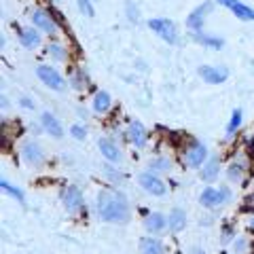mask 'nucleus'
I'll return each instance as SVG.
<instances>
[{"mask_svg": "<svg viewBox=\"0 0 254 254\" xmlns=\"http://www.w3.org/2000/svg\"><path fill=\"white\" fill-rule=\"evenodd\" d=\"M78 9H81L83 15H87V17H93L95 11L91 6V0H78Z\"/></svg>", "mask_w": 254, "mask_h": 254, "instance_id": "obj_31", "label": "nucleus"}, {"mask_svg": "<svg viewBox=\"0 0 254 254\" xmlns=\"http://www.w3.org/2000/svg\"><path fill=\"white\" fill-rule=\"evenodd\" d=\"M218 174H220V161H218V159H210V161H205V163L201 165L199 178H201L203 182H212V180L218 178Z\"/></svg>", "mask_w": 254, "mask_h": 254, "instance_id": "obj_20", "label": "nucleus"}, {"mask_svg": "<svg viewBox=\"0 0 254 254\" xmlns=\"http://www.w3.org/2000/svg\"><path fill=\"white\" fill-rule=\"evenodd\" d=\"M110 106H113V100H110V95L108 91H95L93 95V110L98 115H106Z\"/></svg>", "mask_w": 254, "mask_h": 254, "instance_id": "obj_21", "label": "nucleus"}, {"mask_svg": "<svg viewBox=\"0 0 254 254\" xmlns=\"http://www.w3.org/2000/svg\"><path fill=\"white\" fill-rule=\"evenodd\" d=\"M248 229H250V231H254V214L248 218Z\"/></svg>", "mask_w": 254, "mask_h": 254, "instance_id": "obj_35", "label": "nucleus"}, {"mask_svg": "<svg viewBox=\"0 0 254 254\" xmlns=\"http://www.w3.org/2000/svg\"><path fill=\"white\" fill-rule=\"evenodd\" d=\"M95 210H98V216L104 222H110V225H125L131 218L127 197L117 189L100 190L98 201H95Z\"/></svg>", "mask_w": 254, "mask_h": 254, "instance_id": "obj_1", "label": "nucleus"}, {"mask_svg": "<svg viewBox=\"0 0 254 254\" xmlns=\"http://www.w3.org/2000/svg\"><path fill=\"white\" fill-rule=\"evenodd\" d=\"M70 133H72L74 140H85L87 138V127L81 125V123H76V125L70 127Z\"/></svg>", "mask_w": 254, "mask_h": 254, "instance_id": "obj_29", "label": "nucleus"}, {"mask_svg": "<svg viewBox=\"0 0 254 254\" xmlns=\"http://www.w3.org/2000/svg\"><path fill=\"white\" fill-rule=\"evenodd\" d=\"M148 28L153 30L159 38H163V41L170 43V45H174V43L178 41L176 26H174V21H170V19H163V17L150 19V21H148Z\"/></svg>", "mask_w": 254, "mask_h": 254, "instance_id": "obj_5", "label": "nucleus"}, {"mask_svg": "<svg viewBox=\"0 0 254 254\" xmlns=\"http://www.w3.org/2000/svg\"><path fill=\"white\" fill-rule=\"evenodd\" d=\"M62 203H64V208H66L68 214L81 212V210H83V205H85V199H83L81 189L74 187V185L66 187V189H64V193H62Z\"/></svg>", "mask_w": 254, "mask_h": 254, "instance_id": "obj_6", "label": "nucleus"}, {"mask_svg": "<svg viewBox=\"0 0 254 254\" xmlns=\"http://www.w3.org/2000/svg\"><path fill=\"white\" fill-rule=\"evenodd\" d=\"M216 2H220L222 6H227L229 11H233L235 17H240L244 21H254V9L242 4L240 0H216Z\"/></svg>", "mask_w": 254, "mask_h": 254, "instance_id": "obj_14", "label": "nucleus"}, {"mask_svg": "<svg viewBox=\"0 0 254 254\" xmlns=\"http://www.w3.org/2000/svg\"><path fill=\"white\" fill-rule=\"evenodd\" d=\"M193 38L199 45H203V47H210V49H220L222 45V38H216V36H210V34H201V32H195L193 34Z\"/></svg>", "mask_w": 254, "mask_h": 254, "instance_id": "obj_25", "label": "nucleus"}, {"mask_svg": "<svg viewBox=\"0 0 254 254\" xmlns=\"http://www.w3.org/2000/svg\"><path fill=\"white\" fill-rule=\"evenodd\" d=\"M138 182L148 195H155V197H161V195H165V190H168L165 182L153 172H142L138 176Z\"/></svg>", "mask_w": 254, "mask_h": 254, "instance_id": "obj_7", "label": "nucleus"}, {"mask_svg": "<svg viewBox=\"0 0 254 254\" xmlns=\"http://www.w3.org/2000/svg\"><path fill=\"white\" fill-rule=\"evenodd\" d=\"M233 250H235V254H246L248 252V240L242 235H237L233 240Z\"/></svg>", "mask_w": 254, "mask_h": 254, "instance_id": "obj_28", "label": "nucleus"}, {"mask_svg": "<svg viewBox=\"0 0 254 254\" xmlns=\"http://www.w3.org/2000/svg\"><path fill=\"white\" fill-rule=\"evenodd\" d=\"M0 190H2V193H6V195H11L15 201L17 203H26V195L21 193V189H17V187H13L9 180H0Z\"/></svg>", "mask_w": 254, "mask_h": 254, "instance_id": "obj_24", "label": "nucleus"}, {"mask_svg": "<svg viewBox=\"0 0 254 254\" xmlns=\"http://www.w3.org/2000/svg\"><path fill=\"white\" fill-rule=\"evenodd\" d=\"M246 203H248V205H246V210H254V193L248 197V201H246Z\"/></svg>", "mask_w": 254, "mask_h": 254, "instance_id": "obj_34", "label": "nucleus"}, {"mask_svg": "<svg viewBox=\"0 0 254 254\" xmlns=\"http://www.w3.org/2000/svg\"><path fill=\"white\" fill-rule=\"evenodd\" d=\"M199 76L210 85H220V83L227 81L229 70L225 66H201L199 68Z\"/></svg>", "mask_w": 254, "mask_h": 254, "instance_id": "obj_12", "label": "nucleus"}, {"mask_svg": "<svg viewBox=\"0 0 254 254\" xmlns=\"http://www.w3.org/2000/svg\"><path fill=\"white\" fill-rule=\"evenodd\" d=\"M36 76L43 81V85H47L53 91H64V89H66V81H64V76L55 68H51V66H45V64H41V66L36 68Z\"/></svg>", "mask_w": 254, "mask_h": 254, "instance_id": "obj_4", "label": "nucleus"}, {"mask_svg": "<svg viewBox=\"0 0 254 254\" xmlns=\"http://www.w3.org/2000/svg\"><path fill=\"white\" fill-rule=\"evenodd\" d=\"M231 189L229 187H208V189H203V193L199 195V203L203 205V208H208V210H216V208H222L225 203L231 201Z\"/></svg>", "mask_w": 254, "mask_h": 254, "instance_id": "obj_2", "label": "nucleus"}, {"mask_svg": "<svg viewBox=\"0 0 254 254\" xmlns=\"http://www.w3.org/2000/svg\"><path fill=\"white\" fill-rule=\"evenodd\" d=\"M125 6H127V15H129V21H138V19H140V17H138L140 13H138V9H136V6H133V2H131V0H129V2H127Z\"/></svg>", "mask_w": 254, "mask_h": 254, "instance_id": "obj_32", "label": "nucleus"}, {"mask_svg": "<svg viewBox=\"0 0 254 254\" xmlns=\"http://www.w3.org/2000/svg\"><path fill=\"white\" fill-rule=\"evenodd\" d=\"M21 157H23V161L30 163V165H34V168H38V165L45 163L43 148L34 140H28V142H23V144H21Z\"/></svg>", "mask_w": 254, "mask_h": 254, "instance_id": "obj_9", "label": "nucleus"}, {"mask_svg": "<svg viewBox=\"0 0 254 254\" xmlns=\"http://www.w3.org/2000/svg\"><path fill=\"white\" fill-rule=\"evenodd\" d=\"M19 104H21L23 108H28V110H34V102H32L30 98H21V100H19Z\"/></svg>", "mask_w": 254, "mask_h": 254, "instance_id": "obj_33", "label": "nucleus"}, {"mask_svg": "<svg viewBox=\"0 0 254 254\" xmlns=\"http://www.w3.org/2000/svg\"><path fill=\"white\" fill-rule=\"evenodd\" d=\"M140 254H165V248L159 237H142L140 240Z\"/></svg>", "mask_w": 254, "mask_h": 254, "instance_id": "obj_18", "label": "nucleus"}, {"mask_svg": "<svg viewBox=\"0 0 254 254\" xmlns=\"http://www.w3.org/2000/svg\"><path fill=\"white\" fill-rule=\"evenodd\" d=\"M235 237H237V235L233 233V227H231V225H225V227H222V233H220V242H222V244H231Z\"/></svg>", "mask_w": 254, "mask_h": 254, "instance_id": "obj_30", "label": "nucleus"}, {"mask_svg": "<svg viewBox=\"0 0 254 254\" xmlns=\"http://www.w3.org/2000/svg\"><path fill=\"white\" fill-rule=\"evenodd\" d=\"M41 125H43V129L47 131V133H51L53 138H62L64 136V127H62V123L55 119V115H51V113H43V117H41Z\"/></svg>", "mask_w": 254, "mask_h": 254, "instance_id": "obj_16", "label": "nucleus"}, {"mask_svg": "<svg viewBox=\"0 0 254 254\" xmlns=\"http://www.w3.org/2000/svg\"><path fill=\"white\" fill-rule=\"evenodd\" d=\"M30 21H32V26L38 28V30H43L47 32V34H58V23H55V19L51 17V13H47L43 9H34L30 13Z\"/></svg>", "mask_w": 254, "mask_h": 254, "instance_id": "obj_8", "label": "nucleus"}, {"mask_svg": "<svg viewBox=\"0 0 254 254\" xmlns=\"http://www.w3.org/2000/svg\"><path fill=\"white\" fill-rule=\"evenodd\" d=\"M172 170V159L170 157H155L148 163V172L153 174H168Z\"/></svg>", "mask_w": 254, "mask_h": 254, "instance_id": "obj_22", "label": "nucleus"}, {"mask_svg": "<svg viewBox=\"0 0 254 254\" xmlns=\"http://www.w3.org/2000/svg\"><path fill=\"white\" fill-rule=\"evenodd\" d=\"M144 227H146V231L150 235H157V233H161L168 229V216L161 212H150L148 216L144 218Z\"/></svg>", "mask_w": 254, "mask_h": 254, "instance_id": "obj_15", "label": "nucleus"}, {"mask_svg": "<svg viewBox=\"0 0 254 254\" xmlns=\"http://www.w3.org/2000/svg\"><path fill=\"white\" fill-rule=\"evenodd\" d=\"M205 161H208V148H205V144H201L199 140H190L189 146L182 150V163L187 168H201Z\"/></svg>", "mask_w": 254, "mask_h": 254, "instance_id": "obj_3", "label": "nucleus"}, {"mask_svg": "<svg viewBox=\"0 0 254 254\" xmlns=\"http://www.w3.org/2000/svg\"><path fill=\"white\" fill-rule=\"evenodd\" d=\"M98 146H100V153H102V157H104L106 161H110V163H121L123 161L121 146H119L117 142H113L110 138H100Z\"/></svg>", "mask_w": 254, "mask_h": 254, "instance_id": "obj_10", "label": "nucleus"}, {"mask_svg": "<svg viewBox=\"0 0 254 254\" xmlns=\"http://www.w3.org/2000/svg\"><path fill=\"white\" fill-rule=\"evenodd\" d=\"M168 229L172 233H180L187 229V212L180 208H174L168 216Z\"/></svg>", "mask_w": 254, "mask_h": 254, "instance_id": "obj_17", "label": "nucleus"}, {"mask_svg": "<svg viewBox=\"0 0 254 254\" xmlns=\"http://www.w3.org/2000/svg\"><path fill=\"white\" fill-rule=\"evenodd\" d=\"M193 254H205V252H203L201 248H195V250H193Z\"/></svg>", "mask_w": 254, "mask_h": 254, "instance_id": "obj_36", "label": "nucleus"}, {"mask_svg": "<svg viewBox=\"0 0 254 254\" xmlns=\"http://www.w3.org/2000/svg\"><path fill=\"white\" fill-rule=\"evenodd\" d=\"M127 140L136 148H144L148 144V133L144 129V125L140 121H129V125H127Z\"/></svg>", "mask_w": 254, "mask_h": 254, "instance_id": "obj_11", "label": "nucleus"}, {"mask_svg": "<svg viewBox=\"0 0 254 254\" xmlns=\"http://www.w3.org/2000/svg\"><path fill=\"white\" fill-rule=\"evenodd\" d=\"M242 119H244L242 108H235L233 115H231V121H229V125H227V133H229V136H233V133L242 127Z\"/></svg>", "mask_w": 254, "mask_h": 254, "instance_id": "obj_27", "label": "nucleus"}, {"mask_svg": "<svg viewBox=\"0 0 254 254\" xmlns=\"http://www.w3.org/2000/svg\"><path fill=\"white\" fill-rule=\"evenodd\" d=\"M246 176V163L244 161H233L227 168V178L231 182H242Z\"/></svg>", "mask_w": 254, "mask_h": 254, "instance_id": "obj_23", "label": "nucleus"}, {"mask_svg": "<svg viewBox=\"0 0 254 254\" xmlns=\"http://www.w3.org/2000/svg\"><path fill=\"white\" fill-rule=\"evenodd\" d=\"M19 43L28 49H36L41 45V34L36 32V28H21L19 30Z\"/></svg>", "mask_w": 254, "mask_h": 254, "instance_id": "obj_19", "label": "nucleus"}, {"mask_svg": "<svg viewBox=\"0 0 254 254\" xmlns=\"http://www.w3.org/2000/svg\"><path fill=\"white\" fill-rule=\"evenodd\" d=\"M210 11H212V2H203V4H199V6H197V9L187 17V28H190L193 32H199V30L203 28L205 15H208Z\"/></svg>", "mask_w": 254, "mask_h": 254, "instance_id": "obj_13", "label": "nucleus"}, {"mask_svg": "<svg viewBox=\"0 0 254 254\" xmlns=\"http://www.w3.org/2000/svg\"><path fill=\"white\" fill-rule=\"evenodd\" d=\"M47 55L53 58L55 62H66L68 60V51L64 49L62 45H58V43H51L49 47H47Z\"/></svg>", "mask_w": 254, "mask_h": 254, "instance_id": "obj_26", "label": "nucleus"}]
</instances>
